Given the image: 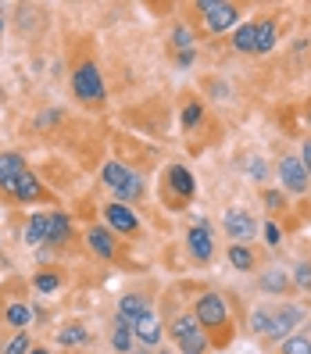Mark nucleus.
<instances>
[{"mask_svg":"<svg viewBox=\"0 0 311 354\" xmlns=\"http://www.w3.org/2000/svg\"><path fill=\"white\" fill-rule=\"evenodd\" d=\"M32 319H36V311H32L29 301H11V304L4 308V326H11V329H18V333L29 329Z\"/></svg>","mask_w":311,"mask_h":354,"instance_id":"nucleus-16","label":"nucleus"},{"mask_svg":"<svg viewBox=\"0 0 311 354\" xmlns=\"http://www.w3.org/2000/svg\"><path fill=\"white\" fill-rule=\"evenodd\" d=\"M265 204H268V212H283L286 194H279V190H268V194H265Z\"/></svg>","mask_w":311,"mask_h":354,"instance_id":"nucleus-31","label":"nucleus"},{"mask_svg":"<svg viewBox=\"0 0 311 354\" xmlns=\"http://www.w3.org/2000/svg\"><path fill=\"white\" fill-rule=\"evenodd\" d=\"M100 179H104V186H108V190L118 197V194H122V186L133 179V169H126L122 161H108V165L100 169Z\"/></svg>","mask_w":311,"mask_h":354,"instance_id":"nucleus-18","label":"nucleus"},{"mask_svg":"<svg viewBox=\"0 0 311 354\" xmlns=\"http://www.w3.org/2000/svg\"><path fill=\"white\" fill-rule=\"evenodd\" d=\"M268 322H272V308H258L251 315V329L261 333V337H268Z\"/></svg>","mask_w":311,"mask_h":354,"instance_id":"nucleus-28","label":"nucleus"},{"mask_svg":"<svg viewBox=\"0 0 311 354\" xmlns=\"http://www.w3.org/2000/svg\"><path fill=\"white\" fill-rule=\"evenodd\" d=\"M222 225H225V233H229V240H236V243H247V240H254V236H258V222H254V215H251V212H240V207L225 212Z\"/></svg>","mask_w":311,"mask_h":354,"instance_id":"nucleus-10","label":"nucleus"},{"mask_svg":"<svg viewBox=\"0 0 311 354\" xmlns=\"http://www.w3.org/2000/svg\"><path fill=\"white\" fill-rule=\"evenodd\" d=\"M194 319L197 326L207 333V340H211V347L225 351L233 344V319H229V304H225L222 294H215V290H204V294H197L194 301Z\"/></svg>","mask_w":311,"mask_h":354,"instance_id":"nucleus-1","label":"nucleus"},{"mask_svg":"<svg viewBox=\"0 0 311 354\" xmlns=\"http://www.w3.org/2000/svg\"><path fill=\"white\" fill-rule=\"evenodd\" d=\"M164 183L176 190V197H179V204H186L194 194H197V179L190 176V169H182V165H172L169 172H164Z\"/></svg>","mask_w":311,"mask_h":354,"instance_id":"nucleus-14","label":"nucleus"},{"mask_svg":"<svg viewBox=\"0 0 311 354\" xmlns=\"http://www.w3.org/2000/svg\"><path fill=\"white\" fill-rule=\"evenodd\" d=\"M104 225H108L115 236H133V233H140V215L129 204L111 201L108 207H104Z\"/></svg>","mask_w":311,"mask_h":354,"instance_id":"nucleus-7","label":"nucleus"},{"mask_svg":"<svg viewBox=\"0 0 311 354\" xmlns=\"http://www.w3.org/2000/svg\"><path fill=\"white\" fill-rule=\"evenodd\" d=\"M29 347H32V340H29V329H22V333H15V337L8 340L4 354H29Z\"/></svg>","mask_w":311,"mask_h":354,"instance_id":"nucleus-27","label":"nucleus"},{"mask_svg":"<svg viewBox=\"0 0 311 354\" xmlns=\"http://www.w3.org/2000/svg\"><path fill=\"white\" fill-rule=\"evenodd\" d=\"M229 265L236 268V272H254L258 268V258L247 243H229Z\"/></svg>","mask_w":311,"mask_h":354,"instance_id":"nucleus-22","label":"nucleus"},{"mask_svg":"<svg viewBox=\"0 0 311 354\" xmlns=\"http://www.w3.org/2000/svg\"><path fill=\"white\" fill-rule=\"evenodd\" d=\"M308 126H311V104H308Z\"/></svg>","mask_w":311,"mask_h":354,"instance_id":"nucleus-36","label":"nucleus"},{"mask_svg":"<svg viewBox=\"0 0 311 354\" xmlns=\"http://www.w3.org/2000/svg\"><path fill=\"white\" fill-rule=\"evenodd\" d=\"M151 301L143 297V294H122V301H118V315L126 319V322H136V319H143V315H151Z\"/></svg>","mask_w":311,"mask_h":354,"instance_id":"nucleus-17","label":"nucleus"},{"mask_svg":"<svg viewBox=\"0 0 311 354\" xmlns=\"http://www.w3.org/2000/svg\"><path fill=\"white\" fill-rule=\"evenodd\" d=\"M129 326H133V340H140L143 347H158L161 337H164V329H161L154 311H151V315H143V319H136V322H129Z\"/></svg>","mask_w":311,"mask_h":354,"instance_id":"nucleus-15","label":"nucleus"},{"mask_svg":"<svg viewBox=\"0 0 311 354\" xmlns=\"http://www.w3.org/2000/svg\"><path fill=\"white\" fill-rule=\"evenodd\" d=\"M111 344H115V351H122V354H129L133 351V326L122 319V315H115V326H111Z\"/></svg>","mask_w":311,"mask_h":354,"instance_id":"nucleus-23","label":"nucleus"},{"mask_svg":"<svg viewBox=\"0 0 311 354\" xmlns=\"http://www.w3.org/2000/svg\"><path fill=\"white\" fill-rule=\"evenodd\" d=\"M86 243H90V251L97 258H104V261H111L118 254V240H115V233L108 225H90L86 229Z\"/></svg>","mask_w":311,"mask_h":354,"instance_id":"nucleus-12","label":"nucleus"},{"mask_svg":"<svg viewBox=\"0 0 311 354\" xmlns=\"http://www.w3.org/2000/svg\"><path fill=\"white\" fill-rule=\"evenodd\" d=\"M279 354H311V337L308 333H290L286 340H279Z\"/></svg>","mask_w":311,"mask_h":354,"instance_id":"nucleus-25","label":"nucleus"},{"mask_svg":"<svg viewBox=\"0 0 311 354\" xmlns=\"http://www.w3.org/2000/svg\"><path fill=\"white\" fill-rule=\"evenodd\" d=\"M290 279H294V286H301V290H311V265L301 261L294 272H290Z\"/></svg>","mask_w":311,"mask_h":354,"instance_id":"nucleus-30","label":"nucleus"},{"mask_svg":"<svg viewBox=\"0 0 311 354\" xmlns=\"http://www.w3.org/2000/svg\"><path fill=\"white\" fill-rule=\"evenodd\" d=\"M172 47H179V50H194V32L186 29V26H176V29H172Z\"/></svg>","mask_w":311,"mask_h":354,"instance_id":"nucleus-29","label":"nucleus"},{"mask_svg":"<svg viewBox=\"0 0 311 354\" xmlns=\"http://www.w3.org/2000/svg\"><path fill=\"white\" fill-rule=\"evenodd\" d=\"M279 44V29H276V18H254L233 32V47L240 54H268Z\"/></svg>","mask_w":311,"mask_h":354,"instance_id":"nucleus-2","label":"nucleus"},{"mask_svg":"<svg viewBox=\"0 0 311 354\" xmlns=\"http://www.w3.org/2000/svg\"><path fill=\"white\" fill-rule=\"evenodd\" d=\"M47 229H50V212H36V215H29V225H26V243H29V247L47 243Z\"/></svg>","mask_w":311,"mask_h":354,"instance_id":"nucleus-19","label":"nucleus"},{"mask_svg":"<svg viewBox=\"0 0 311 354\" xmlns=\"http://www.w3.org/2000/svg\"><path fill=\"white\" fill-rule=\"evenodd\" d=\"M158 354H172V351H158Z\"/></svg>","mask_w":311,"mask_h":354,"instance_id":"nucleus-38","label":"nucleus"},{"mask_svg":"<svg viewBox=\"0 0 311 354\" xmlns=\"http://www.w3.org/2000/svg\"><path fill=\"white\" fill-rule=\"evenodd\" d=\"M29 354H50L47 347H29Z\"/></svg>","mask_w":311,"mask_h":354,"instance_id":"nucleus-35","label":"nucleus"},{"mask_svg":"<svg viewBox=\"0 0 311 354\" xmlns=\"http://www.w3.org/2000/svg\"><path fill=\"white\" fill-rule=\"evenodd\" d=\"M197 11L204 15L207 32H229L240 22V8L225 4V0H197Z\"/></svg>","mask_w":311,"mask_h":354,"instance_id":"nucleus-5","label":"nucleus"},{"mask_svg":"<svg viewBox=\"0 0 311 354\" xmlns=\"http://www.w3.org/2000/svg\"><path fill=\"white\" fill-rule=\"evenodd\" d=\"M179 65L190 68V65H194V50H179Z\"/></svg>","mask_w":311,"mask_h":354,"instance_id":"nucleus-34","label":"nucleus"},{"mask_svg":"<svg viewBox=\"0 0 311 354\" xmlns=\"http://www.w3.org/2000/svg\"><path fill=\"white\" fill-rule=\"evenodd\" d=\"M72 240V218L65 212H50V229H47V243H68Z\"/></svg>","mask_w":311,"mask_h":354,"instance_id":"nucleus-21","label":"nucleus"},{"mask_svg":"<svg viewBox=\"0 0 311 354\" xmlns=\"http://www.w3.org/2000/svg\"><path fill=\"white\" fill-rule=\"evenodd\" d=\"M304 319V308L294 304V301H283L272 308V322H268V337L265 340H286L290 329H297Z\"/></svg>","mask_w":311,"mask_h":354,"instance_id":"nucleus-6","label":"nucleus"},{"mask_svg":"<svg viewBox=\"0 0 311 354\" xmlns=\"http://www.w3.org/2000/svg\"><path fill=\"white\" fill-rule=\"evenodd\" d=\"M29 172V165H26V158L22 154H15V151H0V194H11V186L18 183Z\"/></svg>","mask_w":311,"mask_h":354,"instance_id":"nucleus-11","label":"nucleus"},{"mask_svg":"<svg viewBox=\"0 0 311 354\" xmlns=\"http://www.w3.org/2000/svg\"><path fill=\"white\" fill-rule=\"evenodd\" d=\"M186 247H190V254H194V261H200V265H207L215 258V236H211V225H207L204 218L186 233Z\"/></svg>","mask_w":311,"mask_h":354,"instance_id":"nucleus-9","label":"nucleus"},{"mask_svg":"<svg viewBox=\"0 0 311 354\" xmlns=\"http://www.w3.org/2000/svg\"><path fill=\"white\" fill-rule=\"evenodd\" d=\"M279 183H283V194H308L311 176L301 165V158H294V154L279 158Z\"/></svg>","mask_w":311,"mask_h":354,"instance_id":"nucleus-8","label":"nucleus"},{"mask_svg":"<svg viewBox=\"0 0 311 354\" xmlns=\"http://www.w3.org/2000/svg\"><path fill=\"white\" fill-rule=\"evenodd\" d=\"M301 165H304L308 176H311V136L304 140V147H301Z\"/></svg>","mask_w":311,"mask_h":354,"instance_id":"nucleus-33","label":"nucleus"},{"mask_svg":"<svg viewBox=\"0 0 311 354\" xmlns=\"http://www.w3.org/2000/svg\"><path fill=\"white\" fill-rule=\"evenodd\" d=\"M172 344L179 347V354H207L211 351V340H207V333L197 326L194 311H179V315H172Z\"/></svg>","mask_w":311,"mask_h":354,"instance_id":"nucleus-3","label":"nucleus"},{"mask_svg":"<svg viewBox=\"0 0 311 354\" xmlns=\"http://www.w3.org/2000/svg\"><path fill=\"white\" fill-rule=\"evenodd\" d=\"M32 286L39 290V294H54V290L65 286V276L54 272V268H44V272H36V276H32Z\"/></svg>","mask_w":311,"mask_h":354,"instance_id":"nucleus-24","label":"nucleus"},{"mask_svg":"<svg viewBox=\"0 0 311 354\" xmlns=\"http://www.w3.org/2000/svg\"><path fill=\"white\" fill-rule=\"evenodd\" d=\"M72 93H75L82 104H93V108H100V104L108 100V90H104L100 68L93 65V61H82V65L72 72Z\"/></svg>","mask_w":311,"mask_h":354,"instance_id":"nucleus-4","label":"nucleus"},{"mask_svg":"<svg viewBox=\"0 0 311 354\" xmlns=\"http://www.w3.org/2000/svg\"><path fill=\"white\" fill-rule=\"evenodd\" d=\"M54 340H57V347H79V344L90 340V329L82 326V322H65V326L57 329Z\"/></svg>","mask_w":311,"mask_h":354,"instance_id":"nucleus-20","label":"nucleus"},{"mask_svg":"<svg viewBox=\"0 0 311 354\" xmlns=\"http://www.w3.org/2000/svg\"><path fill=\"white\" fill-rule=\"evenodd\" d=\"M182 129L186 133H194L197 126H200V122H204V104L200 100H186V108H182Z\"/></svg>","mask_w":311,"mask_h":354,"instance_id":"nucleus-26","label":"nucleus"},{"mask_svg":"<svg viewBox=\"0 0 311 354\" xmlns=\"http://www.w3.org/2000/svg\"><path fill=\"white\" fill-rule=\"evenodd\" d=\"M258 290H261V294L286 297V294H294V279H290L286 268H268V272L258 276Z\"/></svg>","mask_w":311,"mask_h":354,"instance_id":"nucleus-13","label":"nucleus"},{"mask_svg":"<svg viewBox=\"0 0 311 354\" xmlns=\"http://www.w3.org/2000/svg\"><path fill=\"white\" fill-rule=\"evenodd\" d=\"M265 240L272 243V247H279V225H276V222H268V225H265Z\"/></svg>","mask_w":311,"mask_h":354,"instance_id":"nucleus-32","label":"nucleus"},{"mask_svg":"<svg viewBox=\"0 0 311 354\" xmlns=\"http://www.w3.org/2000/svg\"><path fill=\"white\" fill-rule=\"evenodd\" d=\"M0 32H4V18H0Z\"/></svg>","mask_w":311,"mask_h":354,"instance_id":"nucleus-37","label":"nucleus"}]
</instances>
